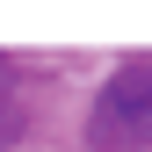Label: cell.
Returning <instances> with one entry per match:
<instances>
[{
	"label": "cell",
	"mask_w": 152,
	"mask_h": 152,
	"mask_svg": "<svg viewBox=\"0 0 152 152\" xmlns=\"http://www.w3.org/2000/svg\"><path fill=\"white\" fill-rule=\"evenodd\" d=\"M87 138L102 145V152H138V145H152V58L109 72V87L94 94Z\"/></svg>",
	"instance_id": "6da1fadb"
},
{
	"label": "cell",
	"mask_w": 152,
	"mask_h": 152,
	"mask_svg": "<svg viewBox=\"0 0 152 152\" xmlns=\"http://www.w3.org/2000/svg\"><path fill=\"white\" fill-rule=\"evenodd\" d=\"M15 130H22V102H15V94H7V87H0V145H7V138H15Z\"/></svg>",
	"instance_id": "7a4b0ae2"
}]
</instances>
